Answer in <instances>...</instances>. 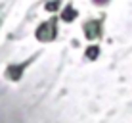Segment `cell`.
<instances>
[{
  "label": "cell",
  "mask_w": 132,
  "mask_h": 123,
  "mask_svg": "<svg viewBox=\"0 0 132 123\" xmlns=\"http://www.w3.org/2000/svg\"><path fill=\"white\" fill-rule=\"evenodd\" d=\"M46 8H48V10H56V8H57V2H50Z\"/></svg>",
  "instance_id": "5b68a950"
},
{
  "label": "cell",
  "mask_w": 132,
  "mask_h": 123,
  "mask_svg": "<svg viewBox=\"0 0 132 123\" xmlns=\"http://www.w3.org/2000/svg\"><path fill=\"white\" fill-rule=\"evenodd\" d=\"M54 37H56V25L54 23H44L36 31V39L40 40H52Z\"/></svg>",
  "instance_id": "6da1fadb"
},
{
  "label": "cell",
  "mask_w": 132,
  "mask_h": 123,
  "mask_svg": "<svg viewBox=\"0 0 132 123\" xmlns=\"http://www.w3.org/2000/svg\"><path fill=\"white\" fill-rule=\"evenodd\" d=\"M98 52H100V50H98V46H92V48L88 50V52H86V56H88L90 60H94V58L98 56Z\"/></svg>",
  "instance_id": "277c9868"
},
{
  "label": "cell",
  "mask_w": 132,
  "mask_h": 123,
  "mask_svg": "<svg viewBox=\"0 0 132 123\" xmlns=\"http://www.w3.org/2000/svg\"><path fill=\"white\" fill-rule=\"evenodd\" d=\"M84 31H86V37L88 39H96L102 33V25H100V21H88L84 25Z\"/></svg>",
  "instance_id": "7a4b0ae2"
},
{
  "label": "cell",
  "mask_w": 132,
  "mask_h": 123,
  "mask_svg": "<svg viewBox=\"0 0 132 123\" xmlns=\"http://www.w3.org/2000/svg\"><path fill=\"white\" fill-rule=\"evenodd\" d=\"M75 17H77V12L73 10V8H67V10L63 12V19H65V21H73Z\"/></svg>",
  "instance_id": "3957f363"
},
{
  "label": "cell",
  "mask_w": 132,
  "mask_h": 123,
  "mask_svg": "<svg viewBox=\"0 0 132 123\" xmlns=\"http://www.w3.org/2000/svg\"><path fill=\"white\" fill-rule=\"evenodd\" d=\"M94 2H98V4H100V2H107V0H94Z\"/></svg>",
  "instance_id": "8992f818"
}]
</instances>
